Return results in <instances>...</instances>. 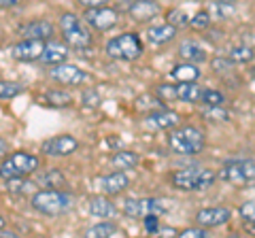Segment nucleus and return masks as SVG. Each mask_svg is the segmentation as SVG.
<instances>
[{
    "mask_svg": "<svg viewBox=\"0 0 255 238\" xmlns=\"http://www.w3.org/2000/svg\"><path fill=\"white\" fill-rule=\"evenodd\" d=\"M32 209L41 215L47 217H60V215H66L68 211H73L75 206V196L68 194V192H62L60 187H45V189H38V192L32 196Z\"/></svg>",
    "mask_w": 255,
    "mask_h": 238,
    "instance_id": "f257e3e1",
    "label": "nucleus"
},
{
    "mask_svg": "<svg viewBox=\"0 0 255 238\" xmlns=\"http://www.w3.org/2000/svg\"><path fill=\"white\" fill-rule=\"evenodd\" d=\"M217 181V172L202 166H191V168H181L170 174V185L181 192H204L211 189Z\"/></svg>",
    "mask_w": 255,
    "mask_h": 238,
    "instance_id": "f03ea898",
    "label": "nucleus"
},
{
    "mask_svg": "<svg viewBox=\"0 0 255 238\" xmlns=\"http://www.w3.org/2000/svg\"><path fill=\"white\" fill-rule=\"evenodd\" d=\"M168 147L172 153L177 155H198L204 151L206 138L204 132L196 125H183V128H174L168 134Z\"/></svg>",
    "mask_w": 255,
    "mask_h": 238,
    "instance_id": "7ed1b4c3",
    "label": "nucleus"
},
{
    "mask_svg": "<svg viewBox=\"0 0 255 238\" xmlns=\"http://www.w3.org/2000/svg\"><path fill=\"white\" fill-rule=\"evenodd\" d=\"M60 30H62V36L66 41L68 47H73L77 51H85L90 49L94 38L90 32V26H85L83 19H79L75 13H64L60 17Z\"/></svg>",
    "mask_w": 255,
    "mask_h": 238,
    "instance_id": "20e7f679",
    "label": "nucleus"
},
{
    "mask_svg": "<svg viewBox=\"0 0 255 238\" xmlns=\"http://www.w3.org/2000/svg\"><path fill=\"white\" fill-rule=\"evenodd\" d=\"M41 162H38L36 155L32 153H26V151H15V153H9L0 164V179H26L28 174L36 172Z\"/></svg>",
    "mask_w": 255,
    "mask_h": 238,
    "instance_id": "39448f33",
    "label": "nucleus"
},
{
    "mask_svg": "<svg viewBox=\"0 0 255 238\" xmlns=\"http://www.w3.org/2000/svg\"><path fill=\"white\" fill-rule=\"evenodd\" d=\"M105 51L111 60H138L142 55V43L136 34L132 32H126V34H119L109 38L107 45H105Z\"/></svg>",
    "mask_w": 255,
    "mask_h": 238,
    "instance_id": "423d86ee",
    "label": "nucleus"
},
{
    "mask_svg": "<svg viewBox=\"0 0 255 238\" xmlns=\"http://www.w3.org/2000/svg\"><path fill=\"white\" fill-rule=\"evenodd\" d=\"M168 211H172V204L164 198H128L124 202V213L132 219H142L145 215H166Z\"/></svg>",
    "mask_w": 255,
    "mask_h": 238,
    "instance_id": "0eeeda50",
    "label": "nucleus"
},
{
    "mask_svg": "<svg viewBox=\"0 0 255 238\" xmlns=\"http://www.w3.org/2000/svg\"><path fill=\"white\" fill-rule=\"evenodd\" d=\"M219 179L236 187L251 183V181H255V162L253 160H228L221 166Z\"/></svg>",
    "mask_w": 255,
    "mask_h": 238,
    "instance_id": "6e6552de",
    "label": "nucleus"
},
{
    "mask_svg": "<svg viewBox=\"0 0 255 238\" xmlns=\"http://www.w3.org/2000/svg\"><path fill=\"white\" fill-rule=\"evenodd\" d=\"M83 21L87 23L90 28L98 30V32H107V30L115 28L117 21H119V15L115 9L111 6H92V9H85L83 13Z\"/></svg>",
    "mask_w": 255,
    "mask_h": 238,
    "instance_id": "1a4fd4ad",
    "label": "nucleus"
},
{
    "mask_svg": "<svg viewBox=\"0 0 255 238\" xmlns=\"http://www.w3.org/2000/svg\"><path fill=\"white\" fill-rule=\"evenodd\" d=\"M49 77L53 79V81H58V83L66 85V87H77V85L87 83V81L92 79L90 73H85L81 66H77V64H66V62H62V64H55V66L51 68Z\"/></svg>",
    "mask_w": 255,
    "mask_h": 238,
    "instance_id": "9d476101",
    "label": "nucleus"
},
{
    "mask_svg": "<svg viewBox=\"0 0 255 238\" xmlns=\"http://www.w3.org/2000/svg\"><path fill=\"white\" fill-rule=\"evenodd\" d=\"M79 149V140L70 134H58V136H51L43 142L41 151L49 157H66V155H73Z\"/></svg>",
    "mask_w": 255,
    "mask_h": 238,
    "instance_id": "9b49d317",
    "label": "nucleus"
},
{
    "mask_svg": "<svg viewBox=\"0 0 255 238\" xmlns=\"http://www.w3.org/2000/svg\"><path fill=\"white\" fill-rule=\"evenodd\" d=\"M47 41H34V38H21L17 45L11 47V58L17 62H36L45 53Z\"/></svg>",
    "mask_w": 255,
    "mask_h": 238,
    "instance_id": "f8f14e48",
    "label": "nucleus"
},
{
    "mask_svg": "<svg viewBox=\"0 0 255 238\" xmlns=\"http://www.w3.org/2000/svg\"><path fill=\"white\" fill-rule=\"evenodd\" d=\"M232 219V211L228 206H209L196 213V224L202 228H221Z\"/></svg>",
    "mask_w": 255,
    "mask_h": 238,
    "instance_id": "ddd939ff",
    "label": "nucleus"
},
{
    "mask_svg": "<svg viewBox=\"0 0 255 238\" xmlns=\"http://www.w3.org/2000/svg\"><path fill=\"white\" fill-rule=\"evenodd\" d=\"M179 121H181V115L164 107H157L145 117V125L151 130H172L179 125Z\"/></svg>",
    "mask_w": 255,
    "mask_h": 238,
    "instance_id": "4468645a",
    "label": "nucleus"
},
{
    "mask_svg": "<svg viewBox=\"0 0 255 238\" xmlns=\"http://www.w3.org/2000/svg\"><path fill=\"white\" fill-rule=\"evenodd\" d=\"M159 13H162V6H159L157 0H134V2L128 6V15L138 23L155 19Z\"/></svg>",
    "mask_w": 255,
    "mask_h": 238,
    "instance_id": "2eb2a0df",
    "label": "nucleus"
},
{
    "mask_svg": "<svg viewBox=\"0 0 255 238\" xmlns=\"http://www.w3.org/2000/svg\"><path fill=\"white\" fill-rule=\"evenodd\" d=\"M19 34L21 38H34V41H51L53 34H55V28L51 21L47 19H34V21H28L26 26L19 28Z\"/></svg>",
    "mask_w": 255,
    "mask_h": 238,
    "instance_id": "dca6fc26",
    "label": "nucleus"
},
{
    "mask_svg": "<svg viewBox=\"0 0 255 238\" xmlns=\"http://www.w3.org/2000/svg\"><path fill=\"white\" fill-rule=\"evenodd\" d=\"M98 183H100L102 194L117 196V194H122V192H126V189L130 187V177L126 174V170H115V172H111V174L100 177Z\"/></svg>",
    "mask_w": 255,
    "mask_h": 238,
    "instance_id": "f3484780",
    "label": "nucleus"
},
{
    "mask_svg": "<svg viewBox=\"0 0 255 238\" xmlns=\"http://www.w3.org/2000/svg\"><path fill=\"white\" fill-rule=\"evenodd\" d=\"M87 209H90V215L96 219H109L117 215V206L111 202V198L105 196H92L87 200Z\"/></svg>",
    "mask_w": 255,
    "mask_h": 238,
    "instance_id": "a211bd4d",
    "label": "nucleus"
},
{
    "mask_svg": "<svg viewBox=\"0 0 255 238\" xmlns=\"http://www.w3.org/2000/svg\"><path fill=\"white\" fill-rule=\"evenodd\" d=\"M177 30H179V28L170 26L168 21L157 23V26L147 28V41L153 43V45H166V43H170V41H174V38H177Z\"/></svg>",
    "mask_w": 255,
    "mask_h": 238,
    "instance_id": "6ab92c4d",
    "label": "nucleus"
},
{
    "mask_svg": "<svg viewBox=\"0 0 255 238\" xmlns=\"http://www.w3.org/2000/svg\"><path fill=\"white\" fill-rule=\"evenodd\" d=\"M66 58H68V45L58 43V41H47L45 53L41 55L43 64L55 66V64H62V62H66Z\"/></svg>",
    "mask_w": 255,
    "mask_h": 238,
    "instance_id": "aec40b11",
    "label": "nucleus"
},
{
    "mask_svg": "<svg viewBox=\"0 0 255 238\" xmlns=\"http://www.w3.org/2000/svg\"><path fill=\"white\" fill-rule=\"evenodd\" d=\"M170 77L179 83H187V81H198L200 79V68L194 62H181V64H174L170 70Z\"/></svg>",
    "mask_w": 255,
    "mask_h": 238,
    "instance_id": "412c9836",
    "label": "nucleus"
},
{
    "mask_svg": "<svg viewBox=\"0 0 255 238\" xmlns=\"http://www.w3.org/2000/svg\"><path fill=\"white\" fill-rule=\"evenodd\" d=\"M179 58L183 62H194V64H202L206 62V51L194 41H183L179 45Z\"/></svg>",
    "mask_w": 255,
    "mask_h": 238,
    "instance_id": "4be33fe9",
    "label": "nucleus"
},
{
    "mask_svg": "<svg viewBox=\"0 0 255 238\" xmlns=\"http://www.w3.org/2000/svg\"><path fill=\"white\" fill-rule=\"evenodd\" d=\"M140 162L138 153L134 151H128V149H119V151H115L113 155H111V166L117 170H130V168H136Z\"/></svg>",
    "mask_w": 255,
    "mask_h": 238,
    "instance_id": "5701e85b",
    "label": "nucleus"
},
{
    "mask_svg": "<svg viewBox=\"0 0 255 238\" xmlns=\"http://www.w3.org/2000/svg\"><path fill=\"white\" fill-rule=\"evenodd\" d=\"M115 234H124V232L113 221H102V224H96L85 230V236H90V238H107V236H115Z\"/></svg>",
    "mask_w": 255,
    "mask_h": 238,
    "instance_id": "b1692460",
    "label": "nucleus"
},
{
    "mask_svg": "<svg viewBox=\"0 0 255 238\" xmlns=\"http://www.w3.org/2000/svg\"><path fill=\"white\" fill-rule=\"evenodd\" d=\"M202 87L196 81H187V83H179L177 85V94L181 102H198L202 98Z\"/></svg>",
    "mask_w": 255,
    "mask_h": 238,
    "instance_id": "393cba45",
    "label": "nucleus"
},
{
    "mask_svg": "<svg viewBox=\"0 0 255 238\" xmlns=\"http://www.w3.org/2000/svg\"><path fill=\"white\" fill-rule=\"evenodd\" d=\"M228 58L234 62V64H251V62L255 60V49L249 45H236L230 49Z\"/></svg>",
    "mask_w": 255,
    "mask_h": 238,
    "instance_id": "a878e982",
    "label": "nucleus"
},
{
    "mask_svg": "<svg viewBox=\"0 0 255 238\" xmlns=\"http://www.w3.org/2000/svg\"><path fill=\"white\" fill-rule=\"evenodd\" d=\"M43 100L49 107H58V109H64V107L73 105V96H70L68 92H62V90H49V92H45L43 94Z\"/></svg>",
    "mask_w": 255,
    "mask_h": 238,
    "instance_id": "bb28decb",
    "label": "nucleus"
},
{
    "mask_svg": "<svg viewBox=\"0 0 255 238\" xmlns=\"http://www.w3.org/2000/svg\"><path fill=\"white\" fill-rule=\"evenodd\" d=\"M23 90L26 87L17 81H0V100H11L15 96H19V94H23Z\"/></svg>",
    "mask_w": 255,
    "mask_h": 238,
    "instance_id": "cd10ccee",
    "label": "nucleus"
},
{
    "mask_svg": "<svg viewBox=\"0 0 255 238\" xmlns=\"http://www.w3.org/2000/svg\"><path fill=\"white\" fill-rule=\"evenodd\" d=\"M38 183H41L43 187H60V185L66 183V179H64V174L60 170L51 168V170H47L41 179H38Z\"/></svg>",
    "mask_w": 255,
    "mask_h": 238,
    "instance_id": "c85d7f7f",
    "label": "nucleus"
},
{
    "mask_svg": "<svg viewBox=\"0 0 255 238\" xmlns=\"http://www.w3.org/2000/svg\"><path fill=\"white\" fill-rule=\"evenodd\" d=\"M200 102H204L206 107H223L226 105V94L219 90H204Z\"/></svg>",
    "mask_w": 255,
    "mask_h": 238,
    "instance_id": "c756f323",
    "label": "nucleus"
},
{
    "mask_svg": "<svg viewBox=\"0 0 255 238\" xmlns=\"http://www.w3.org/2000/svg\"><path fill=\"white\" fill-rule=\"evenodd\" d=\"M166 21H168L170 26H174V28H183V26H187L189 23V17H187V13L183 9H168V13H166Z\"/></svg>",
    "mask_w": 255,
    "mask_h": 238,
    "instance_id": "7c9ffc66",
    "label": "nucleus"
},
{
    "mask_svg": "<svg viewBox=\"0 0 255 238\" xmlns=\"http://www.w3.org/2000/svg\"><path fill=\"white\" fill-rule=\"evenodd\" d=\"M189 26L196 30H206L211 26V13L209 11H198L194 17H189Z\"/></svg>",
    "mask_w": 255,
    "mask_h": 238,
    "instance_id": "2f4dec72",
    "label": "nucleus"
},
{
    "mask_svg": "<svg viewBox=\"0 0 255 238\" xmlns=\"http://www.w3.org/2000/svg\"><path fill=\"white\" fill-rule=\"evenodd\" d=\"M155 94L162 100H179V94H177V85L172 83H162L155 87Z\"/></svg>",
    "mask_w": 255,
    "mask_h": 238,
    "instance_id": "473e14b6",
    "label": "nucleus"
},
{
    "mask_svg": "<svg viewBox=\"0 0 255 238\" xmlns=\"http://www.w3.org/2000/svg\"><path fill=\"white\" fill-rule=\"evenodd\" d=\"M211 15H215V17H230V15L234 13V9H232V4L230 2H215L213 6H211V11H209Z\"/></svg>",
    "mask_w": 255,
    "mask_h": 238,
    "instance_id": "72a5a7b5",
    "label": "nucleus"
},
{
    "mask_svg": "<svg viewBox=\"0 0 255 238\" xmlns=\"http://www.w3.org/2000/svg\"><path fill=\"white\" fill-rule=\"evenodd\" d=\"M232 66H234V62L230 58H215L213 60V70L219 75H228L230 70H232Z\"/></svg>",
    "mask_w": 255,
    "mask_h": 238,
    "instance_id": "f704fd0d",
    "label": "nucleus"
},
{
    "mask_svg": "<svg viewBox=\"0 0 255 238\" xmlns=\"http://www.w3.org/2000/svg\"><path fill=\"white\" fill-rule=\"evenodd\" d=\"M181 238H206L209 236V228H185L179 232Z\"/></svg>",
    "mask_w": 255,
    "mask_h": 238,
    "instance_id": "c9c22d12",
    "label": "nucleus"
},
{
    "mask_svg": "<svg viewBox=\"0 0 255 238\" xmlns=\"http://www.w3.org/2000/svg\"><path fill=\"white\" fill-rule=\"evenodd\" d=\"M238 213H241V217L245 221H251V224H255V200L243 202L241 209H238Z\"/></svg>",
    "mask_w": 255,
    "mask_h": 238,
    "instance_id": "e433bc0d",
    "label": "nucleus"
},
{
    "mask_svg": "<svg viewBox=\"0 0 255 238\" xmlns=\"http://www.w3.org/2000/svg\"><path fill=\"white\" fill-rule=\"evenodd\" d=\"M142 221H145V232L147 234H157L159 232V219H157V215H145V217H142Z\"/></svg>",
    "mask_w": 255,
    "mask_h": 238,
    "instance_id": "4c0bfd02",
    "label": "nucleus"
},
{
    "mask_svg": "<svg viewBox=\"0 0 255 238\" xmlns=\"http://www.w3.org/2000/svg\"><path fill=\"white\" fill-rule=\"evenodd\" d=\"M81 100H83V105H85V107H98V105H100V96H98V94H96L94 90L83 92Z\"/></svg>",
    "mask_w": 255,
    "mask_h": 238,
    "instance_id": "58836bf2",
    "label": "nucleus"
},
{
    "mask_svg": "<svg viewBox=\"0 0 255 238\" xmlns=\"http://www.w3.org/2000/svg\"><path fill=\"white\" fill-rule=\"evenodd\" d=\"M204 117H206V119H226L228 115L223 113V111H219V107H206Z\"/></svg>",
    "mask_w": 255,
    "mask_h": 238,
    "instance_id": "ea45409f",
    "label": "nucleus"
},
{
    "mask_svg": "<svg viewBox=\"0 0 255 238\" xmlns=\"http://www.w3.org/2000/svg\"><path fill=\"white\" fill-rule=\"evenodd\" d=\"M81 6H85V9H92V6H102V4H107L109 0H77Z\"/></svg>",
    "mask_w": 255,
    "mask_h": 238,
    "instance_id": "a19ab883",
    "label": "nucleus"
},
{
    "mask_svg": "<svg viewBox=\"0 0 255 238\" xmlns=\"http://www.w3.org/2000/svg\"><path fill=\"white\" fill-rule=\"evenodd\" d=\"M23 0H0V6H6V9H9V6H17Z\"/></svg>",
    "mask_w": 255,
    "mask_h": 238,
    "instance_id": "79ce46f5",
    "label": "nucleus"
},
{
    "mask_svg": "<svg viewBox=\"0 0 255 238\" xmlns=\"http://www.w3.org/2000/svg\"><path fill=\"white\" fill-rule=\"evenodd\" d=\"M6 153H9V145H6V142H4L2 138H0V157L6 155Z\"/></svg>",
    "mask_w": 255,
    "mask_h": 238,
    "instance_id": "37998d69",
    "label": "nucleus"
},
{
    "mask_svg": "<svg viewBox=\"0 0 255 238\" xmlns=\"http://www.w3.org/2000/svg\"><path fill=\"white\" fill-rule=\"evenodd\" d=\"M213 2H230L232 4V2H236V0H213Z\"/></svg>",
    "mask_w": 255,
    "mask_h": 238,
    "instance_id": "c03bdc74",
    "label": "nucleus"
},
{
    "mask_svg": "<svg viewBox=\"0 0 255 238\" xmlns=\"http://www.w3.org/2000/svg\"><path fill=\"white\" fill-rule=\"evenodd\" d=\"M4 224H6V221H4V217H2V215H0V230H2V228H4Z\"/></svg>",
    "mask_w": 255,
    "mask_h": 238,
    "instance_id": "a18cd8bd",
    "label": "nucleus"
}]
</instances>
